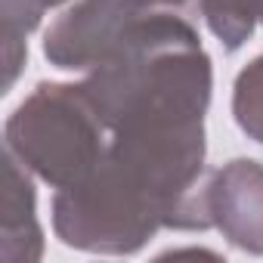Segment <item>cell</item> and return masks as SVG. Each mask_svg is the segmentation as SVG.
<instances>
[{
	"label": "cell",
	"mask_w": 263,
	"mask_h": 263,
	"mask_svg": "<svg viewBox=\"0 0 263 263\" xmlns=\"http://www.w3.org/2000/svg\"><path fill=\"white\" fill-rule=\"evenodd\" d=\"M0 257L7 263H34L44 254V229L34 211L31 171L4 152V201H0Z\"/></svg>",
	"instance_id": "cell-3"
},
{
	"label": "cell",
	"mask_w": 263,
	"mask_h": 263,
	"mask_svg": "<svg viewBox=\"0 0 263 263\" xmlns=\"http://www.w3.org/2000/svg\"><path fill=\"white\" fill-rule=\"evenodd\" d=\"M44 4H47V10H53V7H62L65 0H44Z\"/></svg>",
	"instance_id": "cell-8"
},
{
	"label": "cell",
	"mask_w": 263,
	"mask_h": 263,
	"mask_svg": "<svg viewBox=\"0 0 263 263\" xmlns=\"http://www.w3.org/2000/svg\"><path fill=\"white\" fill-rule=\"evenodd\" d=\"M44 13H47L44 0H0V16H4V65H7L4 87L7 90L16 84L22 62L28 56L25 37L41 25Z\"/></svg>",
	"instance_id": "cell-5"
},
{
	"label": "cell",
	"mask_w": 263,
	"mask_h": 263,
	"mask_svg": "<svg viewBox=\"0 0 263 263\" xmlns=\"http://www.w3.org/2000/svg\"><path fill=\"white\" fill-rule=\"evenodd\" d=\"M208 217L223 238L248 254H263V164L235 158L208 174Z\"/></svg>",
	"instance_id": "cell-2"
},
{
	"label": "cell",
	"mask_w": 263,
	"mask_h": 263,
	"mask_svg": "<svg viewBox=\"0 0 263 263\" xmlns=\"http://www.w3.org/2000/svg\"><path fill=\"white\" fill-rule=\"evenodd\" d=\"M198 7L211 34L226 50H238L263 25V0H198Z\"/></svg>",
	"instance_id": "cell-4"
},
{
	"label": "cell",
	"mask_w": 263,
	"mask_h": 263,
	"mask_svg": "<svg viewBox=\"0 0 263 263\" xmlns=\"http://www.w3.org/2000/svg\"><path fill=\"white\" fill-rule=\"evenodd\" d=\"M232 115L241 134L263 146V53L238 71L232 87Z\"/></svg>",
	"instance_id": "cell-6"
},
{
	"label": "cell",
	"mask_w": 263,
	"mask_h": 263,
	"mask_svg": "<svg viewBox=\"0 0 263 263\" xmlns=\"http://www.w3.org/2000/svg\"><path fill=\"white\" fill-rule=\"evenodd\" d=\"M4 146L47 186L68 189L102 161L108 127L84 84H37L10 115Z\"/></svg>",
	"instance_id": "cell-1"
},
{
	"label": "cell",
	"mask_w": 263,
	"mask_h": 263,
	"mask_svg": "<svg viewBox=\"0 0 263 263\" xmlns=\"http://www.w3.org/2000/svg\"><path fill=\"white\" fill-rule=\"evenodd\" d=\"M134 13H186L195 0H121Z\"/></svg>",
	"instance_id": "cell-7"
}]
</instances>
